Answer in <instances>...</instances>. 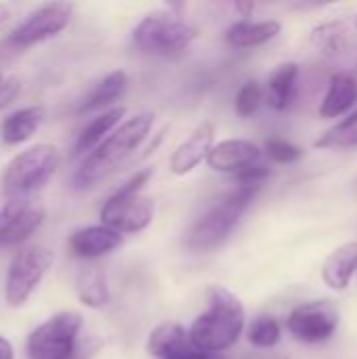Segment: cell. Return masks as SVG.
Here are the masks:
<instances>
[{"mask_svg": "<svg viewBox=\"0 0 357 359\" xmlns=\"http://www.w3.org/2000/svg\"><path fill=\"white\" fill-rule=\"evenodd\" d=\"M206 311L191 324L189 343L194 349L204 353H225L242 337L246 313L240 299L221 286L206 290Z\"/></svg>", "mask_w": 357, "mask_h": 359, "instance_id": "1", "label": "cell"}, {"mask_svg": "<svg viewBox=\"0 0 357 359\" xmlns=\"http://www.w3.org/2000/svg\"><path fill=\"white\" fill-rule=\"evenodd\" d=\"M154 124V114H137L128 118L122 126L112 130L80 164L74 183L76 187H90L93 183L109 177L122 166L128 156L145 141Z\"/></svg>", "mask_w": 357, "mask_h": 359, "instance_id": "2", "label": "cell"}, {"mask_svg": "<svg viewBox=\"0 0 357 359\" xmlns=\"http://www.w3.org/2000/svg\"><path fill=\"white\" fill-rule=\"evenodd\" d=\"M154 170L143 168L135 172L99 210L101 223L118 233H137L143 231L154 219V202L143 196L141 189L151 179Z\"/></svg>", "mask_w": 357, "mask_h": 359, "instance_id": "3", "label": "cell"}, {"mask_svg": "<svg viewBox=\"0 0 357 359\" xmlns=\"http://www.w3.org/2000/svg\"><path fill=\"white\" fill-rule=\"evenodd\" d=\"M261 187L255 185H238L236 191H231L223 202L213 206L202 219L196 221V225L187 231L185 244L191 250H210L217 248L227 240V236L238 225L242 212L252 202Z\"/></svg>", "mask_w": 357, "mask_h": 359, "instance_id": "4", "label": "cell"}, {"mask_svg": "<svg viewBox=\"0 0 357 359\" xmlns=\"http://www.w3.org/2000/svg\"><path fill=\"white\" fill-rule=\"evenodd\" d=\"M57 166H59V151L53 145L40 143L21 151L8 162L2 175L4 196L8 200L32 198L50 181Z\"/></svg>", "mask_w": 357, "mask_h": 359, "instance_id": "5", "label": "cell"}, {"mask_svg": "<svg viewBox=\"0 0 357 359\" xmlns=\"http://www.w3.org/2000/svg\"><path fill=\"white\" fill-rule=\"evenodd\" d=\"M69 21H72V4L67 2H46L38 6L19 27H15L0 42V57L2 59L15 57L34 44L55 38L67 27Z\"/></svg>", "mask_w": 357, "mask_h": 359, "instance_id": "6", "label": "cell"}, {"mask_svg": "<svg viewBox=\"0 0 357 359\" xmlns=\"http://www.w3.org/2000/svg\"><path fill=\"white\" fill-rule=\"evenodd\" d=\"M196 27L168 13H151L143 17L133 32L135 44L143 53L164 57L183 53L196 40Z\"/></svg>", "mask_w": 357, "mask_h": 359, "instance_id": "7", "label": "cell"}, {"mask_svg": "<svg viewBox=\"0 0 357 359\" xmlns=\"http://www.w3.org/2000/svg\"><path fill=\"white\" fill-rule=\"evenodd\" d=\"M53 265V252L44 246H29L19 250L6 271L4 297L11 307H21L38 288L48 267Z\"/></svg>", "mask_w": 357, "mask_h": 359, "instance_id": "8", "label": "cell"}, {"mask_svg": "<svg viewBox=\"0 0 357 359\" xmlns=\"http://www.w3.org/2000/svg\"><path fill=\"white\" fill-rule=\"evenodd\" d=\"M82 316L76 311H61L38 326L27 339L29 359H65L80 339Z\"/></svg>", "mask_w": 357, "mask_h": 359, "instance_id": "9", "label": "cell"}, {"mask_svg": "<svg viewBox=\"0 0 357 359\" xmlns=\"http://www.w3.org/2000/svg\"><path fill=\"white\" fill-rule=\"evenodd\" d=\"M339 326V309L332 301H314L299 305L288 316L290 334L307 345L328 341Z\"/></svg>", "mask_w": 357, "mask_h": 359, "instance_id": "10", "label": "cell"}, {"mask_svg": "<svg viewBox=\"0 0 357 359\" xmlns=\"http://www.w3.org/2000/svg\"><path fill=\"white\" fill-rule=\"evenodd\" d=\"M44 221V206L34 198L8 200L0 208V248L25 242Z\"/></svg>", "mask_w": 357, "mask_h": 359, "instance_id": "11", "label": "cell"}, {"mask_svg": "<svg viewBox=\"0 0 357 359\" xmlns=\"http://www.w3.org/2000/svg\"><path fill=\"white\" fill-rule=\"evenodd\" d=\"M206 162L213 170L238 175L261 162V149L250 141L229 139L219 145H213L206 156Z\"/></svg>", "mask_w": 357, "mask_h": 359, "instance_id": "12", "label": "cell"}, {"mask_svg": "<svg viewBox=\"0 0 357 359\" xmlns=\"http://www.w3.org/2000/svg\"><path fill=\"white\" fill-rule=\"evenodd\" d=\"M215 141V126L213 122H202L173 154L170 158V170L175 175H187L191 172L202 160H206L210 147Z\"/></svg>", "mask_w": 357, "mask_h": 359, "instance_id": "13", "label": "cell"}, {"mask_svg": "<svg viewBox=\"0 0 357 359\" xmlns=\"http://www.w3.org/2000/svg\"><path fill=\"white\" fill-rule=\"evenodd\" d=\"M122 242H124L122 233L105 225H93V227L78 229L69 238L67 246H69V252L78 259H97L116 250Z\"/></svg>", "mask_w": 357, "mask_h": 359, "instance_id": "14", "label": "cell"}, {"mask_svg": "<svg viewBox=\"0 0 357 359\" xmlns=\"http://www.w3.org/2000/svg\"><path fill=\"white\" fill-rule=\"evenodd\" d=\"M357 271V242H347L339 246L335 252L328 255V259L322 265V280L332 290H345L349 288L353 276Z\"/></svg>", "mask_w": 357, "mask_h": 359, "instance_id": "15", "label": "cell"}, {"mask_svg": "<svg viewBox=\"0 0 357 359\" xmlns=\"http://www.w3.org/2000/svg\"><path fill=\"white\" fill-rule=\"evenodd\" d=\"M357 101V80L349 72H339L332 76L330 86L322 99L320 116L322 118H337L353 107Z\"/></svg>", "mask_w": 357, "mask_h": 359, "instance_id": "16", "label": "cell"}, {"mask_svg": "<svg viewBox=\"0 0 357 359\" xmlns=\"http://www.w3.org/2000/svg\"><path fill=\"white\" fill-rule=\"evenodd\" d=\"M280 29L278 21H238L225 32V40L234 48H255L274 40Z\"/></svg>", "mask_w": 357, "mask_h": 359, "instance_id": "17", "label": "cell"}, {"mask_svg": "<svg viewBox=\"0 0 357 359\" xmlns=\"http://www.w3.org/2000/svg\"><path fill=\"white\" fill-rule=\"evenodd\" d=\"M42 120H44V107H40V105L17 109L4 118V122L0 126V137L6 145H19L23 141H27L38 130Z\"/></svg>", "mask_w": 357, "mask_h": 359, "instance_id": "18", "label": "cell"}, {"mask_svg": "<svg viewBox=\"0 0 357 359\" xmlns=\"http://www.w3.org/2000/svg\"><path fill=\"white\" fill-rule=\"evenodd\" d=\"M297 80H299V65L297 63L278 65L267 80V103L278 111L288 109L290 103L295 101Z\"/></svg>", "mask_w": 357, "mask_h": 359, "instance_id": "19", "label": "cell"}, {"mask_svg": "<svg viewBox=\"0 0 357 359\" xmlns=\"http://www.w3.org/2000/svg\"><path fill=\"white\" fill-rule=\"evenodd\" d=\"M189 347V334L181 324H162L156 330H151L147 339V351L160 359L175 358L177 353Z\"/></svg>", "mask_w": 357, "mask_h": 359, "instance_id": "20", "label": "cell"}, {"mask_svg": "<svg viewBox=\"0 0 357 359\" xmlns=\"http://www.w3.org/2000/svg\"><path fill=\"white\" fill-rule=\"evenodd\" d=\"M126 84H128V78H126V74H124L122 69L107 74V76L93 88V93L82 101V105L78 107V114L103 109V107L116 103V101L124 95Z\"/></svg>", "mask_w": 357, "mask_h": 359, "instance_id": "21", "label": "cell"}, {"mask_svg": "<svg viewBox=\"0 0 357 359\" xmlns=\"http://www.w3.org/2000/svg\"><path fill=\"white\" fill-rule=\"evenodd\" d=\"M126 114V109L120 105V107H112L107 111H103L101 116L93 118L80 133L78 141H76V154H86V151H93L120 122V118Z\"/></svg>", "mask_w": 357, "mask_h": 359, "instance_id": "22", "label": "cell"}, {"mask_svg": "<svg viewBox=\"0 0 357 359\" xmlns=\"http://www.w3.org/2000/svg\"><path fill=\"white\" fill-rule=\"evenodd\" d=\"M347 34H349L347 23L337 19V21H328V23L318 25L311 32V42L322 55L339 57L347 46Z\"/></svg>", "mask_w": 357, "mask_h": 359, "instance_id": "23", "label": "cell"}, {"mask_svg": "<svg viewBox=\"0 0 357 359\" xmlns=\"http://www.w3.org/2000/svg\"><path fill=\"white\" fill-rule=\"evenodd\" d=\"M78 297L86 307L93 309H101L109 303V288L105 282V273L99 267H90L80 276Z\"/></svg>", "mask_w": 357, "mask_h": 359, "instance_id": "24", "label": "cell"}, {"mask_svg": "<svg viewBox=\"0 0 357 359\" xmlns=\"http://www.w3.org/2000/svg\"><path fill=\"white\" fill-rule=\"evenodd\" d=\"M316 149H349L357 147V111L349 118L335 124L330 130H326L316 143Z\"/></svg>", "mask_w": 357, "mask_h": 359, "instance_id": "25", "label": "cell"}, {"mask_svg": "<svg viewBox=\"0 0 357 359\" xmlns=\"http://www.w3.org/2000/svg\"><path fill=\"white\" fill-rule=\"evenodd\" d=\"M280 337H282V328L280 324L269 318V316H261L252 322L250 330H248V341L255 345V347H261V349H269V347H276L280 343Z\"/></svg>", "mask_w": 357, "mask_h": 359, "instance_id": "26", "label": "cell"}, {"mask_svg": "<svg viewBox=\"0 0 357 359\" xmlns=\"http://www.w3.org/2000/svg\"><path fill=\"white\" fill-rule=\"evenodd\" d=\"M261 101H263V90H261L259 82L248 80L236 95V111H238V116L240 118H250L259 109Z\"/></svg>", "mask_w": 357, "mask_h": 359, "instance_id": "27", "label": "cell"}, {"mask_svg": "<svg viewBox=\"0 0 357 359\" xmlns=\"http://www.w3.org/2000/svg\"><path fill=\"white\" fill-rule=\"evenodd\" d=\"M265 151L267 156L278 162V164H290V162H297L301 158V149L297 145H292L290 141L286 139H280V137H271L265 141Z\"/></svg>", "mask_w": 357, "mask_h": 359, "instance_id": "28", "label": "cell"}, {"mask_svg": "<svg viewBox=\"0 0 357 359\" xmlns=\"http://www.w3.org/2000/svg\"><path fill=\"white\" fill-rule=\"evenodd\" d=\"M101 343L93 337H80L74 345V349L65 355V359H90L99 351Z\"/></svg>", "mask_w": 357, "mask_h": 359, "instance_id": "29", "label": "cell"}, {"mask_svg": "<svg viewBox=\"0 0 357 359\" xmlns=\"http://www.w3.org/2000/svg\"><path fill=\"white\" fill-rule=\"evenodd\" d=\"M19 90H21V82L17 76H6L0 80V111L15 101Z\"/></svg>", "mask_w": 357, "mask_h": 359, "instance_id": "30", "label": "cell"}, {"mask_svg": "<svg viewBox=\"0 0 357 359\" xmlns=\"http://www.w3.org/2000/svg\"><path fill=\"white\" fill-rule=\"evenodd\" d=\"M170 359H229L225 353H204V351H198V349H194V347H189V349H185V351H181V353H177L175 358Z\"/></svg>", "mask_w": 357, "mask_h": 359, "instance_id": "31", "label": "cell"}, {"mask_svg": "<svg viewBox=\"0 0 357 359\" xmlns=\"http://www.w3.org/2000/svg\"><path fill=\"white\" fill-rule=\"evenodd\" d=\"M11 19H13V13H11V8L6 6V4H0V32L11 23Z\"/></svg>", "mask_w": 357, "mask_h": 359, "instance_id": "32", "label": "cell"}, {"mask_svg": "<svg viewBox=\"0 0 357 359\" xmlns=\"http://www.w3.org/2000/svg\"><path fill=\"white\" fill-rule=\"evenodd\" d=\"M0 359H13V345L4 337H0Z\"/></svg>", "mask_w": 357, "mask_h": 359, "instance_id": "33", "label": "cell"}, {"mask_svg": "<svg viewBox=\"0 0 357 359\" xmlns=\"http://www.w3.org/2000/svg\"><path fill=\"white\" fill-rule=\"evenodd\" d=\"M236 11H238L242 17H250V13L255 11V4H252V2H236Z\"/></svg>", "mask_w": 357, "mask_h": 359, "instance_id": "34", "label": "cell"}, {"mask_svg": "<svg viewBox=\"0 0 357 359\" xmlns=\"http://www.w3.org/2000/svg\"><path fill=\"white\" fill-rule=\"evenodd\" d=\"M2 78H4V76H2V74H0V80H2Z\"/></svg>", "mask_w": 357, "mask_h": 359, "instance_id": "35", "label": "cell"}, {"mask_svg": "<svg viewBox=\"0 0 357 359\" xmlns=\"http://www.w3.org/2000/svg\"><path fill=\"white\" fill-rule=\"evenodd\" d=\"M356 27H357V17H356Z\"/></svg>", "mask_w": 357, "mask_h": 359, "instance_id": "36", "label": "cell"}]
</instances>
